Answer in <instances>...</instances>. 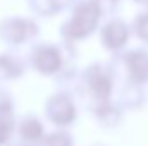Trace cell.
<instances>
[{
	"instance_id": "obj_12",
	"label": "cell",
	"mask_w": 148,
	"mask_h": 146,
	"mask_svg": "<svg viewBox=\"0 0 148 146\" xmlns=\"http://www.w3.org/2000/svg\"><path fill=\"white\" fill-rule=\"evenodd\" d=\"M41 146H74V139L64 127H55L53 131L47 132Z\"/></svg>"
},
{
	"instance_id": "obj_18",
	"label": "cell",
	"mask_w": 148,
	"mask_h": 146,
	"mask_svg": "<svg viewBox=\"0 0 148 146\" xmlns=\"http://www.w3.org/2000/svg\"><path fill=\"white\" fill-rule=\"evenodd\" d=\"M138 2H143V3H147L148 5V0H138Z\"/></svg>"
},
{
	"instance_id": "obj_1",
	"label": "cell",
	"mask_w": 148,
	"mask_h": 146,
	"mask_svg": "<svg viewBox=\"0 0 148 146\" xmlns=\"http://www.w3.org/2000/svg\"><path fill=\"white\" fill-rule=\"evenodd\" d=\"M103 17V10L98 3V0H83L74 3L71 17L66 19L60 26V36L64 41H81L88 38L100 24V19Z\"/></svg>"
},
{
	"instance_id": "obj_8",
	"label": "cell",
	"mask_w": 148,
	"mask_h": 146,
	"mask_svg": "<svg viewBox=\"0 0 148 146\" xmlns=\"http://www.w3.org/2000/svg\"><path fill=\"white\" fill-rule=\"evenodd\" d=\"M122 64L129 83L143 84L148 81V53L143 50H133L122 55Z\"/></svg>"
},
{
	"instance_id": "obj_16",
	"label": "cell",
	"mask_w": 148,
	"mask_h": 146,
	"mask_svg": "<svg viewBox=\"0 0 148 146\" xmlns=\"http://www.w3.org/2000/svg\"><path fill=\"white\" fill-rule=\"evenodd\" d=\"M134 28H136V33L141 40L148 41V14H141L138 16L136 23H134Z\"/></svg>"
},
{
	"instance_id": "obj_5",
	"label": "cell",
	"mask_w": 148,
	"mask_h": 146,
	"mask_svg": "<svg viewBox=\"0 0 148 146\" xmlns=\"http://www.w3.org/2000/svg\"><path fill=\"white\" fill-rule=\"evenodd\" d=\"M81 84L88 91L93 102H103L109 100L114 89V72L107 69L105 65L93 64L90 65L83 76H81Z\"/></svg>"
},
{
	"instance_id": "obj_7",
	"label": "cell",
	"mask_w": 148,
	"mask_h": 146,
	"mask_svg": "<svg viewBox=\"0 0 148 146\" xmlns=\"http://www.w3.org/2000/svg\"><path fill=\"white\" fill-rule=\"evenodd\" d=\"M100 40H102V45L107 50L117 52V50H121L127 43V40H129V28L126 26L124 21L112 19L107 24H103V28L100 29Z\"/></svg>"
},
{
	"instance_id": "obj_10",
	"label": "cell",
	"mask_w": 148,
	"mask_h": 146,
	"mask_svg": "<svg viewBox=\"0 0 148 146\" xmlns=\"http://www.w3.org/2000/svg\"><path fill=\"white\" fill-rule=\"evenodd\" d=\"M93 115L95 119L103 126V127H115L121 122V112L119 108L110 103V100H103V102H93Z\"/></svg>"
},
{
	"instance_id": "obj_9",
	"label": "cell",
	"mask_w": 148,
	"mask_h": 146,
	"mask_svg": "<svg viewBox=\"0 0 148 146\" xmlns=\"http://www.w3.org/2000/svg\"><path fill=\"white\" fill-rule=\"evenodd\" d=\"M28 60L14 52L0 53V84L21 79L28 71Z\"/></svg>"
},
{
	"instance_id": "obj_11",
	"label": "cell",
	"mask_w": 148,
	"mask_h": 146,
	"mask_svg": "<svg viewBox=\"0 0 148 146\" xmlns=\"http://www.w3.org/2000/svg\"><path fill=\"white\" fill-rule=\"evenodd\" d=\"M16 115L0 113V146H9L16 136Z\"/></svg>"
},
{
	"instance_id": "obj_14",
	"label": "cell",
	"mask_w": 148,
	"mask_h": 146,
	"mask_svg": "<svg viewBox=\"0 0 148 146\" xmlns=\"http://www.w3.org/2000/svg\"><path fill=\"white\" fill-rule=\"evenodd\" d=\"M28 9L38 17H53L57 14L53 7V0H26Z\"/></svg>"
},
{
	"instance_id": "obj_17",
	"label": "cell",
	"mask_w": 148,
	"mask_h": 146,
	"mask_svg": "<svg viewBox=\"0 0 148 146\" xmlns=\"http://www.w3.org/2000/svg\"><path fill=\"white\" fill-rule=\"evenodd\" d=\"M9 146H24V145H21L19 141H16V143H10V145H9Z\"/></svg>"
},
{
	"instance_id": "obj_2",
	"label": "cell",
	"mask_w": 148,
	"mask_h": 146,
	"mask_svg": "<svg viewBox=\"0 0 148 146\" xmlns=\"http://www.w3.org/2000/svg\"><path fill=\"white\" fill-rule=\"evenodd\" d=\"M67 46L69 41L55 45L50 41L35 43L28 53V65L43 77H57L67 65Z\"/></svg>"
},
{
	"instance_id": "obj_15",
	"label": "cell",
	"mask_w": 148,
	"mask_h": 146,
	"mask_svg": "<svg viewBox=\"0 0 148 146\" xmlns=\"http://www.w3.org/2000/svg\"><path fill=\"white\" fill-rule=\"evenodd\" d=\"M0 113L16 115V105H14L12 93H9V91L3 89V88H0Z\"/></svg>"
},
{
	"instance_id": "obj_6",
	"label": "cell",
	"mask_w": 148,
	"mask_h": 146,
	"mask_svg": "<svg viewBox=\"0 0 148 146\" xmlns=\"http://www.w3.org/2000/svg\"><path fill=\"white\" fill-rule=\"evenodd\" d=\"M45 136H47V131H45L43 120L33 113H28L16 122V138L21 145L41 146Z\"/></svg>"
},
{
	"instance_id": "obj_3",
	"label": "cell",
	"mask_w": 148,
	"mask_h": 146,
	"mask_svg": "<svg viewBox=\"0 0 148 146\" xmlns=\"http://www.w3.org/2000/svg\"><path fill=\"white\" fill-rule=\"evenodd\" d=\"M40 36V24L29 16H5L0 19V41L10 48L33 43Z\"/></svg>"
},
{
	"instance_id": "obj_4",
	"label": "cell",
	"mask_w": 148,
	"mask_h": 146,
	"mask_svg": "<svg viewBox=\"0 0 148 146\" xmlns=\"http://www.w3.org/2000/svg\"><path fill=\"white\" fill-rule=\"evenodd\" d=\"M43 112H45V119L52 126L64 127V129H67L71 124H74V120L77 117L76 102L71 96V93L66 91V89L50 95L45 102Z\"/></svg>"
},
{
	"instance_id": "obj_13",
	"label": "cell",
	"mask_w": 148,
	"mask_h": 146,
	"mask_svg": "<svg viewBox=\"0 0 148 146\" xmlns=\"http://www.w3.org/2000/svg\"><path fill=\"white\" fill-rule=\"evenodd\" d=\"M141 102H143V91H141V88L136 83H129V86H126L124 91H122V95H121V103L124 107L133 108V107H138Z\"/></svg>"
}]
</instances>
